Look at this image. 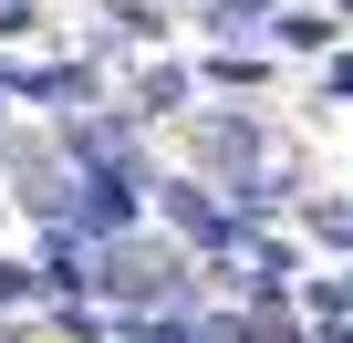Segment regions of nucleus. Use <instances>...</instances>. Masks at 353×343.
<instances>
[{"label": "nucleus", "instance_id": "10", "mask_svg": "<svg viewBox=\"0 0 353 343\" xmlns=\"http://www.w3.org/2000/svg\"><path fill=\"white\" fill-rule=\"evenodd\" d=\"M312 229H322L332 250H353V198H322V208H312Z\"/></svg>", "mask_w": 353, "mask_h": 343}, {"label": "nucleus", "instance_id": "14", "mask_svg": "<svg viewBox=\"0 0 353 343\" xmlns=\"http://www.w3.org/2000/svg\"><path fill=\"white\" fill-rule=\"evenodd\" d=\"M0 94H11V73H0Z\"/></svg>", "mask_w": 353, "mask_h": 343}, {"label": "nucleus", "instance_id": "3", "mask_svg": "<svg viewBox=\"0 0 353 343\" xmlns=\"http://www.w3.org/2000/svg\"><path fill=\"white\" fill-rule=\"evenodd\" d=\"M32 104H52V115H83L94 104V63H52V73H11Z\"/></svg>", "mask_w": 353, "mask_h": 343}, {"label": "nucleus", "instance_id": "6", "mask_svg": "<svg viewBox=\"0 0 353 343\" xmlns=\"http://www.w3.org/2000/svg\"><path fill=\"white\" fill-rule=\"evenodd\" d=\"M104 32L145 52V42H166V11H156V0H114V11H104Z\"/></svg>", "mask_w": 353, "mask_h": 343}, {"label": "nucleus", "instance_id": "9", "mask_svg": "<svg viewBox=\"0 0 353 343\" xmlns=\"http://www.w3.org/2000/svg\"><path fill=\"white\" fill-rule=\"evenodd\" d=\"M208 84H229V94H250V84H260V63H250V52H208Z\"/></svg>", "mask_w": 353, "mask_h": 343}, {"label": "nucleus", "instance_id": "7", "mask_svg": "<svg viewBox=\"0 0 353 343\" xmlns=\"http://www.w3.org/2000/svg\"><path fill=\"white\" fill-rule=\"evenodd\" d=\"M260 32H270V42H291V52H322V42H332V21H322V11H270Z\"/></svg>", "mask_w": 353, "mask_h": 343}, {"label": "nucleus", "instance_id": "8", "mask_svg": "<svg viewBox=\"0 0 353 343\" xmlns=\"http://www.w3.org/2000/svg\"><path fill=\"white\" fill-rule=\"evenodd\" d=\"M198 11H208V32H260L270 0H198Z\"/></svg>", "mask_w": 353, "mask_h": 343}, {"label": "nucleus", "instance_id": "1", "mask_svg": "<svg viewBox=\"0 0 353 343\" xmlns=\"http://www.w3.org/2000/svg\"><path fill=\"white\" fill-rule=\"evenodd\" d=\"M198 146H208V166H219V188H250V177H260V156H270V135H260L250 115H208Z\"/></svg>", "mask_w": 353, "mask_h": 343}, {"label": "nucleus", "instance_id": "5", "mask_svg": "<svg viewBox=\"0 0 353 343\" xmlns=\"http://www.w3.org/2000/svg\"><path fill=\"white\" fill-rule=\"evenodd\" d=\"M135 115H188V73H176V63H145L135 73Z\"/></svg>", "mask_w": 353, "mask_h": 343}, {"label": "nucleus", "instance_id": "2", "mask_svg": "<svg viewBox=\"0 0 353 343\" xmlns=\"http://www.w3.org/2000/svg\"><path fill=\"white\" fill-rule=\"evenodd\" d=\"M145 188L166 198V219H176V229H188L198 250H239V219H229V208H219L208 188H176V177H145Z\"/></svg>", "mask_w": 353, "mask_h": 343}, {"label": "nucleus", "instance_id": "11", "mask_svg": "<svg viewBox=\"0 0 353 343\" xmlns=\"http://www.w3.org/2000/svg\"><path fill=\"white\" fill-rule=\"evenodd\" d=\"M250 343H301V322H281V312H260V322H250Z\"/></svg>", "mask_w": 353, "mask_h": 343}, {"label": "nucleus", "instance_id": "13", "mask_svg": "<svg viewBox=\"0 0 353 343\" xmlns=\"http://www.w3.org/2000/svg\"><path fill=\"white\" fill-rule=\"evenodd\" d=\"M322 343H353V322H332V333H322Z\"/></svg>", "mask_w": 353, "mask_h": 343}, {"label": "nucleus", "instance_id": "4", "mask_svg": "<svg viewBox=\"0 0 353 343\" xmlns=\"http://www.w3.org/2000/svg\"><path fill=\"white\" fill-rule=\"evenodd\" d=\"M73 188H83L73 166H42V156L21 166V208H32V219H73Z\"/></svg>", "mask_w": 353, "mask_h": 343}, {"label": "nucleus", "instance_id": "12", "mask_svg": "<svg viewBox=\"0 0 353 343\" xmlns=\"http://www.w3.org/2000/svg\"><path fill=\"white\" fill-rule=\"evenodd\" d=\"M322 84H332V94H343V104H353V52H343V63H332V73H322Z\"/></svg>", "mask_w": 353, "mask_h": 343}]
</instances>
